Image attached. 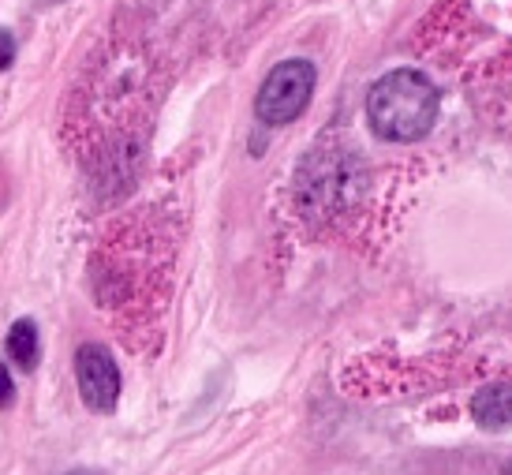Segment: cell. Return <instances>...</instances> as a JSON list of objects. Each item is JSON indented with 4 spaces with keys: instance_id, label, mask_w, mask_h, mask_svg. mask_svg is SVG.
<instances>
[{
    "instance_id": "6da1fadb",
    "label": "cell",
    "mask_w": 512,
    "mask_h": 475,
    "mask_svg": "<svg viewBox=\"0 0 512 475\" xmlns=\"http://www.w3.org/2000/svg\"><path fill=\"white\" fill-rule=\"evenodd\" d=\"M438 87L415 68L382 75L367 98V120L385 143H419L438 120Z\"/></svg>"
},
{
    "instance_id": "7a4b0ae2",
    "label": "cell",
    "mask_w": 512,
    "mask_h": 475,
    "mask_svg": "<svg viewBox=\"0 0 512 475\" xmlns=\"http://www.w3.org/2000/svg\"><path fill=\"white\" fill-rule=\"evenodd\" d=\"M314 83H318V72H314L311 60H281L270 75H266V83L258 87V98H255V113L262 124H270V128H281V124H292L303 109H307V101L314 94Z\"/></svg>"
},
{
    "instance_id": "3957f363",
    "label": "cell",
    "mask_w": 512,
    "mask_h": 475,
    "mask_svg": "<svg viewBox=\"0 0 512 475\" xmlns=\"http://www.w3.org/2000/svg\"><path fill=\"white\" fill-rule=\"evenodd\" d=\"M75 382H79V397L90 412L98 416H113L120 404V367H116L113 352L105 345H83L75 352Z\"/></svg>"
},
{
    "instance_id": "277c9868",
    "label": "cell",
    "mask_w": 512,
    "mask_h": 475,
    "mask_svg": "<svg viewBox=\"0 0 512 475\" xmlns=\"http://www.w3.org/2000/svg\"><path fill=\"white\" fill-rule=\"evenodd\" d=\"M471 416L486 431L512 427V386H486L471 397Z\"/></svg>"
},
{
    "instance_id": "5b68a950",
    "label": "cell",
    "mask_w": 512,
    "mask_h": 475,
    "mask_svg": "<svg viewBox=\"0 0 512 475\" xmlns=\"http://www.w3.org/2000/svg\"><path fill=\"white\" fill-rule=\"evenodd\" d=\"M8 356L19 371H34L38 367V356H42V337H38V326L30 318H19L12 330H8Z\"/></svg>"
},
{
    "instance_id": "8992f818",
    "label": "cell",
    "mask_w": 512,
    "mask_h": 475,
    "mask_svg": "<svg viewBox=\"0 0 512 475\" xmlns=\"http://www.w3.org/2000/svg\"><path fill=\"white\" fill-rule=\"evenodd\" d=\"M15 404V382H12V371H8V363L0 360V412H8Z\"/></svg>"
},
{
    "instance_id": "52a82bcc",
    "label": "cell",
    "mask_w": 512,
    "mask_h": 475,
    "mask_svg": "<svg viewBox=\"0 0 512 475\" xmlns=\"http://www.w3.org/2000/svg\"><path fill=\"white\" fill-rule=\"evenodd\" d=\"M15 60V38L8 30H0V72H8Z\"/></svg>"
},
{
    "instance_id": "ba28073f",
    "label": "cell",
    "mask_w": 512,
    "mask_h": 475,
    "mask_svg": "<svg viewBox=\"0 0 512 475\" xmlns=\"http://www.w3.org/2000/svg\"><path fill=\"white\" fill-rule=\"evenodd\" d=\"M68 475H105V472H98V468H75V472H68Z\"/></svg>"
},
{
    "instance_id": "9c48e42d",
    "label": "cell",
    "mask_w": 512,
    "mask_h": 475,
    "mask_svg": "<svg viewBox=\"0 0 512 475\" xmlns=\"http://www.w3.org/2000/svg\"><path fill=\"white\" fill-rule=\"evenodd\" d=\"M505 475H512V464H509V468H505Z\"/></svg>"
}]
</instances>
